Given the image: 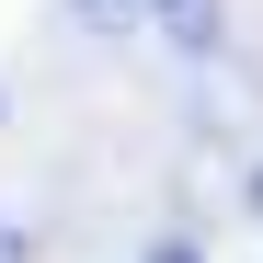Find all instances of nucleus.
Here are the masks:
<instances>
[{
    "instance_id": "f257e3e1",
    "label": "nucleus",
    "mask_w": 263,
    "mask_h": 263,
    "mask_svg": "<svg viewBox=\"0 0 263 263\" xmlns=\"http://www.w3.org/2000/svg\"><path fill=\"white\" fill-rule=\"evenodd\" d=\"M138 23L160 34V46H183V58H217V46H229V0H138Z\"/></svg>"
},
{
    "instance_id": "f03ea898",
    "label": "nucleus",
    "mask_w": 263,
    "mask_h": 263,
    "mask_svg": "<svg viewBox=\"0 0 263 263\" xmlns=\"http://www.w3.org/2000/svg\"><path fill=\"white\" fill-rule=\"evenodd\" d=\"M80 34H138V0H69Z\"/></svg>"
},
{
    "instance_id": "7ed1b4c3",
    "label": "nucleus",
    "mask_w": 263,
    "mask_h": 263,
    "mask_svg": "<svg viewBox=\"0 0 263 263\" xmlns=\"http://www.w3.org/2000/svg\"><path fill=\"white\" fill-rule=\"evenodd\" d=\"M138 263H206V240H195V229H160V240H149Z\"/></svg>"
},
{
    "instance_id": "20e7f679",
    "label": "nucleus",
    "mask_w": 263,
    "mask_h": 263,
    "mask_svg": "<svg viewBox=\"0 0 263 263\" xmlns=\"http://www.w3.org/2000/svg\"><path fill=\"white\" fill-rule=\"evenodd\" d=\"M0 263H34V229H23V217H0Z\"/></svg>"
},
{
    "instance_id": "39448f33",
    "label": "nucleus",
    "mask_w": 263,
    "mask_h": 263,
    "mask_svg": "<svg viewBox=\"0 0 263 263\" xmlns=\"http://www.w3.org/2000/svg\"><path fill=\"white\" fill-rule=\"evenodd\" d=\"M252 229H263V160H252Z\"/></svg>"
},
{
    "instance_id": "423d86ee",
    "label": "nucleus",
    "mask_w": 263,
    "mask_h": 263,
    "mask_svg": "<svg viewBox=\"0 0 263 263\" xmlns=\"http://www.w3.org/2000/svg\"><path fill=\"white\" fill-rule=\"evenodd\" d=\"M0 115H12V92H0Z\"/></svg>"
}]
</instances>
